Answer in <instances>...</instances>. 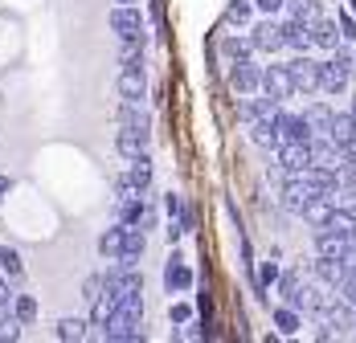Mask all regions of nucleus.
<instances>
[{
    "label": "nucleus",
    "mask_w": 356,
    "mask_h": 343,
    "mask_svg": "<svg viewBox=\"0 0 356 343\" xmlns=\"http://www.w3.org/2000/svg\"><path fill=\"white\" fill-rule=\"evenodd\" d=\"M286 69H291L299 94H320V58H312V53H295V58L286 62Z\"/></svg>",
    "instance_id": "7ed1b4c3"
},
{
    "label": "nucleus",
    "mask_w": 356,
    "mask_h": 343,
    "mask_svg": "<svg viewBox=\"0 0 356 343\" xmlns=\"http://www.w3.org/2000/svg\"><path fill=\"white\" fill-rule=\"evenodd\" d=\"M115 115H119V127H143V131H152V115L140 103H123L119 99V110Z\"/></svg>",
    "instance_id": "5701e85b"
},
{
    "label": "nucleus",
    "mask_w": 356,
    "mask_h": 343,
    "mask_svg": "<svg viewBox=\"0 0 356 343\" xmlns=\"http://www.w3.org/2000/svg\"><path fill=\"white\" fill-rule=\"evenodd\" d=\"M111 33L119 37V45H147V33H143V17L136 4H115L107 17Z\"/></svg>",
    "instance_id": "f03ea898"
},
{
    "label": "nucleus",
    "mask_w": 356,
    "mask_h": 343,
    "mask_svg": "<svg viewBox=\"0 0 356 343\" xmlns=\"http://www.w3.org/2000/svg\"><path fill=\"white\" fill-rule=\"evenodd\" d=\"M90 335V319H58L54 323V340H62V343H82Z\"/></svg>",
    "instance_id": "a211bd4d"
},
{
    "label": "nucleus",
    "mask_w": 356,
    "mask_h": 343,
    "mask_svg": "<svg viewBox=\"0 0 356 343\" xmlns=\"http://www.w3.org/2000/svg\"><path fill=\"white\" fill-rule=\"evenodd\" d=\"M348 110H353V119H356V94H353V103H348Z\"/></svg>",
    "instance_id": "49530a36"
},
{
    "label": "nucleus",
    "mask_w": 356,
    "mask_h": 343,
    "mask_svg": "<svg viewBox=\"0 0 356 343\" xmlns=\"http://www.w3.org/2000/svg\"><path fill=\"white\" fill-rule=\"evenodd\" d=\"M123 237H127V225H111V229H103V237H99V253L103 258H111V262H119V253H123Z\"/></svg>",
    "instance_id": "4be33fe9"
},
{
    "label": "nucleus",
    "mask_w": 356,
    "mask_h": 343,
    "mask_svg": "<svg viewBox=\"0 0 356 343\" xmlns=\"http://www.w3.org/2000/svg\"><path fill=\"white\" fill-rule=\"evenodd\" d=\"M168 319H172L177 327H184V323H193V319H197V310H193V303H184V299H177V303L168 307Z\"/></svg>",
    "instance_id": "c9c22d12"
},
{
    "label": "nucleus",
    "mask_w": 356,
    "mask_h": 343,
    "mask_svg": "<svg viewBox=\"0 0 356 343\" xmlns=\"http://www.w3.org/2000/svg\"><path fill=\"white\" fill-rule=\"evenodd\" d=\"M221 21L234 25V29H250L254 25V0H229L225 12H221Z\"/></svg>",
    "instance_id": "412c9836"
},
{
    "label": "nucleus",
    "mask_w": 356,
    "mask_h": 343,
    "mask_svg": "<svg viewBox=\"0 0 356 343\" xmlns=\"http://www.w3.org/2000/svg\"><path fill=\"white\" fill-rule=\"evenodd\" d=\"M115 90H119L123 103H147V82H143V74H119Z\"/></svg>",
    "instance_id": "6ab92c4d"
},
{
    "label": "nucleus",
    "mask_w": 356,
    "mask_h": 343,
    "mask_svg": "<svg viewBox=\"0 0 356 343\" xmlns=\"http://www.w3.org/2000/svg\"><path fill=\"white\" fill-rule=\"evenodd\" d=\"M229 86H234L238 94H258V90H262V66H254V53L229 62Z\"/></svg>",
    "instance_id": "20e7f679"
},
{
    "label": "nucleus",
    "mask_w": 356,
    "mask_h": 343,
    "mask_svg": "<svg viewBox=\"0 0 356 343\" xmlns=\"http://www.w3.org/2000/svg\"><path fill=\"white\" fill-rule=\"evenodd\" d=\"M221 53H225L229 62L250 58V53H254V41H250V33H246V37H221Z\"/></svg>",
    "instance_id": "2f4dec72"
},
{
    "label": "nucleus",
    "mask_w": 356,
    "mask_h": 343,
    "mask_svg": "<svg viewBox=\"0 0 356 343\" xmlns=\"http://www.w3.org/2000/svg\"><path fill=\"white\" fill-rule=\"evenodd\" d=\"M13 315L29 327V323L37 319V299H33V294H17V299H13Z\"/></svg>",
    "instance_id": "f704fd0d"
},
{
    "label": "nucleus",
    "mask_w": 356,
    "mask_h": 343,
    "mask_svg": "<svg viewBox=\"0 0 356 343\" xmlns=\"http://www.w3.org/2000/svg\"><path fill=\"white\" fill-rule=\"evenodd\" d=\"M164 205H168V212H172V217H180V212H184V201H180L177 192H172V196H168Z\"/></svg>",
    "instance_id": "c03bdc74"
},
{
    "label": "nucleus",
    "mask_w": 356,
    "mask_h": 343,
    "mask_svg": "<svg viewBox=\"0 0 356 343\" xmlns=\"http://www.w3.org/2000/svg\"><path fill=\"white\" fill-rule=\"evenodd\" d=\"M312 196H316L312 184H307L303 176H291L283 188H279V208H283V212H303V205H307Z\"/></svg>",
    "instance_id": "1a4fd4ad"
},
{
    "label": "nucleus",
    "mask_w": 356,
    "mask_h": 343,
    "mask_svg": "<svg viewBox=\"0 0 356 343\" xmlns=\"http://www.w3.org/2000/svg\"><path fill=\"white\" fill-rule=\"evenodd\" d=\"M250 41H254V53H279V49H286L283 45V25L270 21V17H262V21L250 25Z\"/></svg>",
    "instance_id": "39448f33"
},
{
    "label": "nucleus",
    "mask_w": 356,
    "mask_h": 343,
    "mask_svg": "<svg viewBox=\"0 0 356 343\" xmlns=\"http://www.w3.org/2000/svg\"><path fill=\"white\" fill-rule=\"evenodd\" d=\"M340 164H353V168H356V139L340 143Z\"/></svg>",
    "instance_id": "37998d69"
},
{
    "label": "nucleus",
    "mask_w": 356,
    "mask_h": 343,
    "mask_svg": "<svg viewBox=\"0 0 356 343\" xmlns=\"http://www.w3.org/2000/svg\"><path fill=\"white\" fill-rule=\"evenodd\" d=\"M332 208H336V205H332L327 196H312V201L303 205V212H299V217H303L312 229H327V225H332Z\"/></svg>",
    "instance_id": "f3484780"
},
{
    "label": "nucleus",
    "mask_w": 356,
    "mask_h": 343,
    "mask_svg": "<svg viewBox=\"0 0 356 343\" xmlns=\"http://www.w3.org/2000/svg\"><path fill=\"white\" fill-rule=\"evenodd\" d=\"M147 12H152V25H156V41H164V37H168V25H164V0H152Z\"/></svg>",
    "instance_id": "4c0bfd02"
},
{
    "label": "nucleus",
    "mask_w": 356,
    "mask_h": 343,
    "mask_svg": "<svg viewBox=\"0 0 356 343\" xmlns=\"http://www.w3.org/2000/svg\"><path fill=\"white\" fill-rule=\"evenodd\" d=\"M143 245H147V233L136 229V225H127V237H123V253H119V262H123V266H140Z\"/></svg>",
    "instance_id": "aec40b11"
},
{
    "label": "nucleus",
    "mask_w": 356,
    "mask_h": 343,
    "mask_svg": "<svg viewBox=\"0 0 356 343\" xmlns=\"http://www.w3.org/2000/svg\"><path fill=\"white\" fill-rule=\"evenodd\" d=\"M332 115H336V110H332L327 103H320V99H316V103H307V110H303V119L312 123V131H316V135H327V123H332Z\"/></svg>",
    "instance_id": "cd10ccee"
},
{
    "label": "nucleus",
    "mask_w": 356,
    "mask_h": 343,
    "mask_svg": "<svg viewBox=\"0 0 356 343\" xmlns=\"http://www.w3.org/2000/svg\"><path fill=\"white\" fill-rule=\"evenodd\" d=\"M193 282H197L193 266H188L180 253H172V258H168V270H164V290H168V294H188Z\"/></svg>",
    "instance_id": "6e6552de"
},
{
    "label": "nucleus",
    "mask_w": 356,
    "mask_h": 343,
    "mask_svg": "<svg viewBox=\"0 0 356 343\" xmlns=\"http://www.w3.org/2000/svg\"><path fill=\"white\" fill-rule=\"evenodd\" d=\"M348 69L340 66L336 58H320V90L323 94H344L348 90Z\"/></svg>",
    "instance_id": "ddd939ff"
},
{
    "label": "nucleus",
    "mask_w": 356,
    "mask_h": 343,
    "mask_svg": "<svg viewBox=\"0 0 356 343\" xmlns=\"http://www.w3.org/2000/svg\"><path fill=\"white\" fill-rule=\"evenodd\" d=\"M275 286H279V299H283V303H295V294L307 286V278H303V270H283Z\"/></svg>",
    "instance_id": "c85d7f7f"
},
{
    "label": "nucleus",
    "mask_w": 356,
    "mask_h": 343,
    "mask_svg": "<svg viewBox=\"0 0 356 343\" xmlns=\"http://www.w3.org/2000/svg\"><path fill=\"white\" fill-rule=\"evenodd\" d=\"M275 327H279V335H295L299 331V310L283 303V307H275Z\"/></svg>",
    "instance_id": "72a5a7b5"
},
{
    "label": "nucleus",
    "mask_w": 356,
    "mask_h": 343,
    "mask_svg": "<svg viewBox=\"0 0 356 343\" xmlns=\"http://www.w3.org/2000/svg\"><path fill=\"white\" fill-rule=\"evenodd\" d=\"M156 221H160V217H156V208H152V205H140V217H136V229H143V233H152V229H156Z\"/></svg>",
    "instance_id": "58836bf2"
},
{
    "label": "nucleus",
    "mask_w": 356,
    "mask_h": 343,
    "mask_svg": "<svg viewBox=\"0 0 356 343\" xmlns=\"http://www.w3.org/2000/svg\"><path fill=\"white\" fill-rule=\"evenodd\" d=\"M147 143H152V131H143V127H119V135H115V147H119V156H123V160L143 156V151H147Z\"/></svg>",
    "instance_id": "2eb2a0df"
},
{
    "label": "nucleus",
    "mask_w": 356,
    "mask_h": 343,
    "mask_svg": "<svg viewBox=\"0 0 356 343\" xmlns=\"http://www.w3.org/2000/svg\"><path fill=\"white\" fill-rule=\"evenodd\" d=\"M286 17H299V21H316V17H323V4L320 0H286V8H283Z\"/></svg>",
    "instance_id": "7c9ffc66"
},
{
    "label": "nucleus",
    "mask_w": 356,
    "mask_h": 343,
    "mask_svg": "<svg viewBox=\"0 0 356 343\" xmlns=\"http://www.w3.org/2000/svg\"><path fill=\"white\" fill-rule=\"evenodd\" d=\"M103 290H107V282H103V274L82 278V299H86V307H90V303H95V299H99Z\"/></svg>",
    "instance_id": "e433bc0d"
},
{
    "label": "nucleus",
    "mask_w": 356,
    "mask_h": 343,
    "mask_svg": "<svg viewBox=\"0 0 356 343\" xmlns=\"http://www.w3.org/2000/svg\"><path fill=\"white\" fill-rule=\"evenodd\" d=\"M348 8H353V12H356V0H348Z\"/></svg>",
    "instance_id": "09e8293b"
},
{
    "label": "nucleus",
    "mask_w": 356,
    "mask_h": 343,
    "mask_svg": "<svg viewBox=\"0 0 356 343\" xmlns=\"http://www.w3.org/2000/svg\"><path fill=\"white\" fill-rule=\"evenodd\" d=\"M353 45H356V37H353Z\"/></svg>",
    "instance_id": "8fccbe9b"
},
{
    "label": "nucleus",
    "mask_w": 356,
    "mask_h": 343,
    "mask_svg": "<svg viewBox=\"0 0 356 343\" xmlns=\"http://www.w3.org/2000/svg\"><path fill=\"white\" fill-rule=\"evenodd\" d=\"M262 90H266V94H275L279 103H286L291 94H299V90H295V78H291V69H286V62L262 66Z\"/></svg>",
    "instance_id": "0eeeda50"
},
{
    "label": "nucleus",
    "mask_w": 356,
    "mask_h": 343,
    "mask_svg": "<svg viewBox=\"0 0 356 343\" xmlns=\"http://www.w3.org/2000/svg\"><path fill=\"white\" fill-rule=\"evenodd\" d=\"M115 307H119V299H115L111 290H103V294L90 303V327H107L111 315H115Z\"/></svg>",
    "instance_id": "bb28decb"
},
{
    "label": "nucleus",
    "mask_w": 356,
    "mask_h": 343,
    "mask_svg": "<svg viewBox=\"0 0 356 343\" xmlns=\"http://www.w3.org/2000/svg\"><path fill=\"white\" fill-rule=\"evenodd\" d=\"M283 110V103L275 99V94H266V90H258V94H246V103H242V115H246L250 123L254 119H270L275 123V115Z\"/></svg>",
    "instance_id": "4468645a"
},
{
    "label": "nucleus",
    "mask_w": 356,
    "mask_h": 343,
    "mask_svg": "<svg viewBox=\"0 0 356 343\" xmlns=\"http://www.w3.org/2000/svg\"><path fill=\"white\" fill-rule=\"evenodd\" d=\"M348 253V229H316V258H344Z\"/></svg>",
    "instance_id": "9b49d317"
},
{
    "label": "nucleus",
    "mask_w": 356,
    "mask_h": 343,
    "mask_svg": "<svg viewBox=\"0 0 356 343\" xmlns=\"http://www.w3.org/2000/svg\"><path fill=\"white\" fill-rule=\"evenodd\" d=\"M123 176H127L131 184H140L143 192H147V188H152V156H147V151H143V156H131Z\"/></svg>",
    "instance_id": "393cba45"
},
{
    "label": "nucleus",
    "mask_w": 356,
    "mask_h": 343,
    "mask_svg": "<svg viewBox=\"0 0 356 343\" xmlns=\"http://www.w3.org/2000/svg\"><path fill=\"white\" fill-rule=\"evenodd\" d=\"M283 45L291 53H312V25L299 21V17H283Z\"/></svg>",
    "instance_id": "9d476101"
},
{
    "label": "nucleus",
    "mask_w": 356,
    "mask_h": 343,
    "mask_svg": "<svg viewBox=\"0 0 356 343\" xmlns=\"http://www.w3.org/2000/svg\"><path fill=\"white\" fill-rule=\"evenodd\" d=\"M340 41H344V33H340V21H332L327 12L312 21V49H323V53H332Z\"/></svg>",
    "instance_id": "f8f14e48"
},
{
    "label": "nucleus",
    "mask_w": 356,
    "mask_h": 343,
    "mask_svg": "<svg viewBox=\"0 0 356 343\" xmlns=\"http://www.w3.org/2000/svg\"><path fill=\"white\" fill-rule=\"evenodd\" d=\"M254 8H258L262 17H279L286 8V0H254Z\"/></svg>",
    "instance_id": "a19ab883"
},
{
    "label": "nucleus",
    "mask_w": 356,
    "mask_h": 343,
    "mask_svg": "<svg viewBox=\"0 0 356 343\" xmlns=\"http://www.w3.org/2000/svg\"><path fill=\"white\" fill-rule=\"evenodd\" d=\"M119 74H143V45H123L119 49Z\"/></svg>",
    "instance_id": "473e14b6"
},
{
    "label": "nucleus",
    "mask_w": 356,
    "mask_h": 343,
    "mask_svg": "<svg viewBox=\"0 0 356 343\" xmlns=\"http://www.w3.org/2000/svg\"><path fill=\"white\" fill-rule=\"evenodd\" d=\"M115 4H136V0H115Z\"/></svg>",
    "instance_id": "de8ad7c7"
},
{
    "label": "nucleus",
    "mask_w": 356,
    "mask_h": 343,
    "mask_svg": "<svg viewBox=\"0 0 356 343\" xmlns=\"http://www.w3.org/2000/svg\"><path fill=\"white\" fill-rule=\"evenodd\" d=\"M327 135L336 139V143H348V139H356L353 110H336V115H332V123H327Z\"/></svg>",
    "instance_id": "a878e982"
},
{
    "label": "nucleus",
    "mask_w": 356,
    "mask_h": 343,
    "mask_svg": "<svg viewBox=\"0 0 356 343\" xmlns=\"http://www.w3.org/2000/svg\"><path fill=\"white\" fill-rule=\"evenodd\" d=\"M279 164H286L295 176H299V172H307L312 164H316L312 143H279Z\"/></svg>",
    "instance_id": "dca6fc26"
},
{
    "label": "nucleus",
    "mask_w": 356,
    "mask_h": 343,
    "mask_svg": "<svg viewBox=\"0 0 356 343\" xmlns=\"http://www.w3.org/2000/svg\"><path fill=\"white\" fill-rule=\"evenodd\" d=\"M336 21H340V33H344V37H348V41H353V37H356V21H353V8H348V12H340Z\"/></svg>",
    "instance_id": "79ce46f5"
},
{
    "label": "nucleus",
    "mask_w": 356,
    "mask_h": 343,
    "mask_svg": "<svg viewBox=\"0 0 356 343\" xmlns=\"http://www.w3.org/2000/svg\"><path fill=\"white\" fill-rule=\"evenodd\" d=\"M13 299H17L13 294V278L0 270V310H13Z\"/></svg>",
    "instance_id": "ea45409f"
},
{
    "label": "nucleus",
    "mask_w": 356,
    "mask_h": 343,
    "mask_svg": "<svg viewBox=\"0 0 356 343\" xmlns=\"http://www.w3.org/2000/svg\"><path fill=\"white\" fill-rule=\"evenodd\" d=\"M250 139H254L262 151H279V131H275L270 119H254V123H250Z\"/></svg>",
    "instance_id": "b1692460"
},
{
    "label": "nucleus",
    "mask_w": 356,
    "mask_h": 343,
    "mask_svg": "<svg viewBox=\"0 0 356 343\" xmlns=\"http://www.w3.org/2000/svg\"><path fill=\"white\" fill-rule=\"evenodd\" d=\"M0 270L13 278V282H21V278H25V258H21L13 245H0Z\"/></svg>",
    "instance_id": "c756f323"
},
{
    "label": "nucleus",
    "mask_w": 356,
    "mask_h": 343,
    "mask_svg": "<svg viewBox=\"0 0 356 343\" xmlns=\"http://www.w3.org/2000/svg\"><path fill=\"white\" fill-rule=\"evenodd\" d=\"M140 323H143V299H123L115 307V315H111V323L103 327V340L107 343H136V340H143Z\"/></svg>",
    "instance_id": "f257e3e1"
},
{
    "label": "nucleus",
    "mask_w": 356,
    "mask_h": 343,
    "mask_svg": "<svg viewBox=\"0 0 356 343\" xmlns=\"http://www.w3.org/2000/svg\"><path fill=\"white\" fill-rule=\"evenodd\" d=\"M275 131H279V143H312L316 131L303 115H291V110H279L275 115Z\"/></svg>",
    "instance_id": "423d86ee"
},
{
    "label": "nucleus",
    "mask_w": 356,
    "mask_h": 343,
    "mask_svg": "<svg viewBox=\"0 0 356 343\" xmlns=\"http://www.w3.org/2000/svg\"><path fill=\"white\" fill-rule=\"evenodd\" d=\"M8 188H13V180H8V176H0V201L8 196Z\"/></svg>",
    "instance_id": "a18cd8bd"
}]
</instances>
